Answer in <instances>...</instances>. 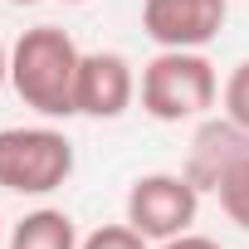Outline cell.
<instances>
[{
	"instance_id": "30bf717a",
	"label": "cell",
	"mask_w": 249,
	"mask_h": 249,
	"mask_svg": "<svg viewBox=\"0 0 249 249\" xmlns=\"http://www.w3.org/2000/svg\"><path fill=\"white\" fill-rule=\"evenodd\" d=\"M220 103H225V117L239 122V127H249V59H239L220 88Z\"/></svg>"
},
{
	"instance_id": "277c9868",
	"label": "cell",
	"mask_w": 249,
	"mask_h": 249,
	"mask_svg": "<svg viewBox=\"0 0 249 249\" xmlns=\"http://www.w3.org/2000/svg\"><path fill=\"white\" fill-rule=\"evenodd\" d=\"M122 210H127V225L142 239L161 244V239H176V234H186L196 225V215H200V186L186 171H147V176L132 181Z\"/></svg>"
},
{
	"instance_id": "7c38bea8",
	"label": "cell",
	"mask_w": 249,
	"mask_h": 249,
	"mask_svg": "<svg viewBox=\"0 0 249 249\" xmlns=\"http://www.w3.org/2000/svg\"><path fill=\"white\" fill-rule=\"evenodd\" d=\"M152 249H220V244H215L210 234H191V230H186V234H176V239H161V244H152Z\"/></svg>"
},
{
	"instance_id": "ba28073f",
	"label": "cell",
	"mask_w": 249,
	"mask_h": 249,
	"mask_svg": "<svg viewBox=\"0 0 249 249\" xmlns=\"http://www.w3.org/2000/svg\"><path fill=\"white\" fill-rule=\"evenodd\" d=\"M78 225L69 210H54V205H39L30 210L25 220H15L5 249H78Z\"/></svg>"
},
{
	"instance_id": "7a4b0ae2",
	"label": "cell",
	"mask_w": 249,
	"mask_h": 249,
	"mask_svg": "<svg viewBox=\"0 0 249 249\" xmlns=\"http://www.w3.org/2000/svg\"><path fill=\"white\" fill-rule=\"evenodd\" d=\"M142 112L157 122H196L220 98V73L200 49H161L137 83Z\"/></svg>"
},
{
	"instance_id": "9c48e42d",
	"label": "cell",
	"mask_w": 249,
	"mask_h": 249,
	"mask_svg": "<svg viewBox=\"0 0 249 249\" xmlns=\"http://www.w3.org/2000/svg\"><path fill=\"white\" fill-rule=\"evenodd\" d=\"M210 196L220 200V210L230 215V225L249 230V152H244V157H234V161L220 171V181H215V191H210Z\"/></svg>"
},
{
	"instance_id": "9a60e30c",
	"label": "cell",
	"mask_w": 249,
	"mask_h": 249,
	"mask_svg": "<svg viewBox=\"0 0 249 249\" xmlns=\"http://www.w3.org/2000/svg\"><path fill=\"white\" fill-rule=\"evenodd\" d=\"M64 5H83V0H64Z\"/></svg>"
},
{
	"instance_id": "5bb4252c",
	"label": "cell",
	"mask_w": 249,
	"mask_h": 249,
	"mask_svg": "<svg viewBox=\"0 0 249 249\" xmlns=\"http://www.w3.org/2000/svg\"><path fill=\"white\" fill-rule=\"evenodd\" d=\"M10 5H39V0H10Z\"/></svg>"
},
{
	"instance_id": "2e32d148",
	"label": "cell",
	"mask_w": 249,
	"mask_h": 249,
	"mask_svg": "<svg viewBox=\"0 0 249 249\" xmlns=\"http://www.w3.org/2000/svg\"><path fill=\"white\" fill-rule=\"evenodd\" d=\"M0 239H5V234H0Z\"/></svg>"
},
{
	"instance_id": "52a82bcc",
	"label": "cell",
	"mask_w": 249,
	"mask_h": 249,
	"mask_svg": "<svg viewBox=\"0 0 249 249\" xmlns=\"http://www.w3.org/2000/svg\"><path fill=\"white\" fill-rule=\"evenodd\" d=\"M249 152V127H239V122L230 117H205L196 137H191V157H186V176L200 186V191H215L220 171Z\"/></svg>"
},
{
	"instance_id": "4fadbf2b",
	"label": "cell",
	"mask_w": 249,
	"mask_h": 249,
	"mask_svg": "<svg viewBox=\"0 0 249 249\" xmlns=\"http://www.w3.org/2000/svg\"><path fill=\"white\" fill-rule=\"evenodd\" d=\"M5 78H10V54L0 49V88H5Z\"/></svg>"
},
{
	"instance_id": "8fae6325",
	"label": "cell",
	"mask_w": 249,
	"mask_h": 249,
	"mask_svg": "<svg viewBox=\"0 0 249 249\" xmlns=\"http://www.w3.org/2000/svg\"><path fill=\"white\" fill-rule=\"evenodd\" d=\"M78 249H152V239H142L127 220H122V225H98L93 234H83Z\"/></svg>"
},
{
	"instance_id": "6da1fadb",
	"label": "cell",
	"mask_w": 249,
	"mask_h": 249,
	"mask_svg": "<svg viewBox=\"0 0 249 249\" xmlns=\"http://www.w3.org/2000/svg\"><path fill=\"white\" fill-rule=\"evenodd\" d=\"M78 44L59 25H35L10 49V88L39 117H78L73 83H78Z\"/></svg>"
},
{
	"instance_id": "8992f818",
	"label": "cell",
	"mask_w": 249,
	"mask_h": 249,
	"mask_svg": "<svg viewBox=\"0 0 249 249\" xmlns=\"http://www.w3.org/2000/svg\"><path fill=\"white\" fill-rule=\"evenodd\" d=\"M132 98H137V73L117 49H93V54L78 59V83H73L78 117L112 122L132 107Z\"/></svg>"
},
{
	"instance_id": "5b68a950",
	"label": "cell",
	"mask_w": 249,
	"mask_h": 249,
	"mask_svg": "<svg viewBox=\"0 0 249 249\" xmlns=\"http://www.w3.org/2000/svg\"><path fill=\"white\" fill-rule=\"evenodd\" d=\"M230 15V0H142V30L157 49H205Z\"/></svg>"
},
{
	"instance_id": "3957f363",
	"label": "cell",
	"mask_w": 249,
	"mask_h": 249,
	"mask_svg": "<svg viewBox=\"0 0 249 249\" xmlns=\"http://www.w3.org/2000/svg\"><path fill=\"white\" fill-rule=\"evenodd\" d=\"M73 176V142L59 127H0V186L10 196H54Z\"/></svg>"
}]
</instances>
